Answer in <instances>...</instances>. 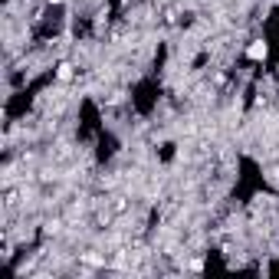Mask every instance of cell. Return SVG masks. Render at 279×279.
I'll list each match as a JSON object with an SVG mask.
<instances>
[{
	"mask_svg": "<svg viewBox=\"0 0 279 279\" xmlns=\"http://www.w3.org/2000/svg\"><path fill=\"white\" fill-rule=\"evenodd\" d=\"M269 56V46H266V40H253V43L247 46V59H253V62H263Z\"/></svg>",
	"mask_w": 279,
	"mask_h": 279,
	"instance_id": "6da1fadb",
	"label": "cell"
},
{
	"mask_svg": "<svg viewBox=\"0 0 279 279\" xmlns=\"http://www.w3.org/2000/svg\"><path fill=\"white\" fill-rule=\"evenodd\" d=\"M56 76H59L62 82H66V79H73V66H69V62H62V66L56 69Z\"/></svg>",
	"mask_w": 279,
	"mask_h": 279,
	"instance_id": "7a4b0ae2",
	"label": "cell"
}]
</instances>
